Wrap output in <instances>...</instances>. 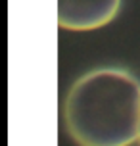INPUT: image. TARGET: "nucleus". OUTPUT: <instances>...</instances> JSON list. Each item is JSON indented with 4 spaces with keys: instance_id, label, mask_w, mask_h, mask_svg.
<instances>
[{
    "instance_id": "nucleus-1",
    "label": "nucleus",
    "mask_w": 140,
    "mask_h": 146,
    "mask_svg": "<svg viewBox=\"0 0 140 146\" xmlns=\"http://www.w3.org/2000/svg\"><path fill=\"white\" fill-rule=\"evenodd\" d=\"M79 146H129L140 131V83L123 69H96L75 83L63 106Z\"/></svg>"
},
{
    "instance_id": "nucleus-2",
    "label": "nucleus",
    "mask_w": 140,
    "mask_h": 146,
    "mask_svg": "<svg viewBox=\"0 0 140 146\" xmlns=\"http://www.w3.org/2000/svg\"><path fill=\"white\" fill-rule=\"evenodd\" d=\"M121 0H58V25L69 31L100 29L117 15Z\"/></svg>"
},
{
    "instance_id": "nucleus-3",
    "label": "nucleus",
    "mask_w": 140,
    "mask_h": 146,
    "mask_svg": "<svg viewBox=\"0 0 140 146\" xmlns=\"http://www.w3.org/2000/svg\"><path fill=\"white\" fill-rule=\"evenodd\" d=\"M138 142H140V131H138Z\"/></svg>"
}]
</instances>
